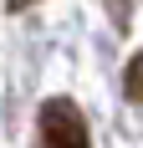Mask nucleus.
I'll return each instance as SVG.
<instances>
[{
    "label": "nucleus",
    "instance_id": "nucleus-2",
    "mask_svg": "<svg viewBox=\"0 0 143 148\" xmlns=\"http://www.w3.org/2000/svg\"><path fill=\"white\" fill-rule=\"evenodd\" d=\"M123 87H128V97H133V102H143V51L128 61V77H123Z\"/></svg>",
    "mask_w": 143,
    "mask_h": 148
},
{
    "label": "nucleus",
    "instance_id": "nucleus-1",
    "mask_svg": "<svg viewBox=\"0 0 143 148\" xmlns=\"http://www.w3.org/2000/svg\"><path fill=\"white\" fill-rule=\"evenodd\" d=\"M36 128H41V148H87V118H82V107L67 102V97L41 102Z\"/></svg>",
    "mask_w": 143,
    "mask_h": 148
},
{
    "label": "nucleus",
    "instance_id": "nucleus-3",
    "mask_svg": "<svg viewBox=\"0 0 143 148\" xmlns=\"http://www.w3.org/2000/svg\"><path fill=\"white\" fill-rule=\"evenodd\" d=\"M31 5H36V0H10V10H31Z\"/></svg>",
    "mask_w": 143,
    "mask_h": 148
}]
</instances>
